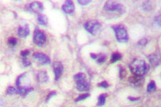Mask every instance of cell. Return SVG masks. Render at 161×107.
I'll return each mask as SVG.
<instances>
[{
	"label": "cell",
	"instance_id": "obj_1",
	"mask_svg": "<svg viewBox=\"0 0 161 107\" xmlns=\"http://www.w3.org/2000/svg\"><path fill=\"white\" fill-rule=\"evenodd\" d=\"M130 71L135 76H143L146 73L148 66L144 60L140 59H135L130 64Z\"/></svg>",
	"mask_w": 161,
	"mask_h": 107
},
{
	"label": "cell",
	"instance_id": "obj_2",
	"mask_svg": "<svg viewBox=\"0 0 161 107\" xmlns=\"http://www.w3.org/2000/svg\"><path fill=\"white\" fill-rule=\"evenodd\" d=\"M76 88L80 92L87 91L89 90V84L86 80V74L84 73L79 72L74 76Z\"/></svg>",
	"mask_w": 161,
	"mask_h": 107
},
{
	"label": "cell",
	"instance_id": "obj_3",
	"mask_svg": "<svg viewBox=\"0 0 161 107\" xmlns=\"http://www.w3.org/2000/svg\"><path fill=\"white\" fill-rule=\"evenodd\" d=\"M103 9L107 12L117 11L119 12H123L124 11V6L122 4L118 3L113 0L107 1L104 5Z\"/></svg>",
	"mask_w": 161,
	"mask_h": 107
},
{
	"label": "cell",
	"instance_id": "obj_4",
	"mask_svg": "<svg viewBox=\"0 0 161 107\" xmlns=\"http://www.w3.org/2000/svg\"><path fill=\"white\" fill-rule=\"evenodd\" d=\"M115 33V36L118 41L120 42H126L128 41V36L127 32L124 26L117 25L113 27Z\"/></svg>",
	"mask_w": 161,
	"mask_h": 107
},
{
	"label": "cell",
	"instance_id": "obj_5",
	"mask_svg": "<svg viewBox=\"0 0 161 107\" xmlns=\"http://www.w3.org/2000/svg\"><path fill=\"white\" fill-rule=\"evenodd\" d=\"M102 27V25L98 21L91 20L86 22L84 24V27L89 33L93 35H96Z\"/></svg>",
	"mask_w": 161,
	"mask_h": 107
},
{
	"label": "cell",
	"instance_id": "obj_6",
	"mask_svg": "<svg viewBox=\"0 0 161 107\" xmlns=\"http://www.w3.org/2000/svg\"><path fill=\"white\" fill-rule=\"evenodd\" d=\"M33 42L37 46H42L46 41V37L43 31L36 28L33 33Z\"/></svg>",
	"mask_w": 161,
	"mask_h": 107
},
{
	"label": "cell",
	"instance_id": "obj_7",
	"mask_svg": "<svg viewBox=\"0 0 161 107\" xmlns=\"http://www.w3.org/2000/svg\"><path fill=\"white\" fill-rule=\"evenodd\" d=\"M33 59H36L42 64H48L51 63V60L47 55L42 52H35L33 54Z\"/></svg>",
	"mask_w": 161,
	"mask_h": 107
},
{
	"label": "cell",
	"instance_id": "obj_8",
	"mask_svg": "<svg viewBox=\"0 0 161 107\" xmlns=\"http://www.w3.org/2000/svg\"><path fill=\"white\" fill-rule=\"evenodd\" d=\"M53 70L55 74V80H58L62 76L64 66L60 62H54L53 64Z\"/></svg>",
	"mask_w": 161,
	"mask_h": 107
},
{
	"label": "cell",
	"instance_id": "obj_9",
	"mask_svg": "<svg viewBox=\"0 0 161 107\" xmlns=\"http://www.w3.org/2000/svg\"><path fill=\"white\" fill-rule=\"evenodd\" d=\"M28 9L34 13H40L44 10V6L40 2L34 1L29 5Z\"/></svg>",
	"mask_w": 161,
	"mask_h": 107
},
{
	"label": "cell",
	"instance_id": "obj_10",
	"mask_svg": "<svg viewBox=\"0 0 161 107\" xmlns=\"http://www.w3.org/2000/svg\"><path fill=\"white\" fill-rule=\"evenodd\" d=\"M62 10L66 13L71 14L74 12L75 5L72 0H66L62 7Z\"/></svg>",
	"mask_w": 161,
	"mask_h": 107
},
{
	"label": "cell",
	"instance_id": "obj_11",
	"mask_svg": "<svg viewBox=\"0 0 161 107\" xmlns=\"http://www.w3.org/2000/svg\"><path fill=\"white\" fill-rule=\"evenodd\" d=\"M30 29L28 25H20L18 29V34L20 37H25L29 35Z\"/></svg>",
	"mask_w": 161,
	"mask_h": 107
},
{
	"label": "cell",
	"instance_id": "obj_12",
	"mask_svg": "<svg viewBox=\"0 0 161 107\" xmlns=\"http://www.w3.org/2000/svg\"><path fill=\"white\" fill-rule=\"evenodd\" d=\"M34 88L32 87H20L17 88V94H19L23 97H25L27 94L30 92H32Z\"/></svg>",
	"mask_w": 161,
	"mask_h": 107
},
{
	"label": "cell",
	"instance_id": "obj_13",
	"mask_svg": "<svg viewBox=\"0 0 161 107\" xmlns=\"http://www.w3.org/2000/svg\"><path fill=\"white\" fill-rule=\"evenodd\" d=\"M49 76L46 71H40L38 72L37 75L38 80L41 83H46L49 80Z\"/></svg>",
	"mask_w": 161,
	"mask_h": 107
},
{
	"label": "cell",
	"instance_id": "obj_14",
	"mask_svg": "<svg viewBox=\"0 0 161 107\" xmlns=\"http://www.w3.org/2000/svg\"><path fill=\"white\" fill-rule=\"evenodd\" d=\"M149 60L150 63L154 66H157L160 63V59L159 56L156 54H152L149 56Z\"/></svg>",
	"mask_w": 161,
	"mask_h": 107
},
{
	"label": "cell",
	"instance_id": "obj_15",
	"mask_svg": "<svg viewBox=\"0 0 161 107\" xmlns=\"http://www.w3.org/2000/svg\"><path fill=\"white\" fill-rule=\"evenodd\" d=\"M37 21L40 25L46 26L48 23V18L46 16L40 14L38 16Z\"/></svg>",
	"mask_w": 161,
	"mask_h": 107
},
{
	"label": "cell",
	"instance_id": "obj_16",
	"mask_svg": "<svg viewBox=\"0 0 161 107\" xmlns=\"http://www.w3.org/2000/svg\"><path fill=\"white\" fill-rule=\"evenodd\" d=\"M122 59V56L119 52H115L113 54L111 59V63H114Z\"/></svg>",
	"mask_w": 161,
	"mask_h": 107
},
{
	"label": "cell",
	"instance_id": "obj_17",
	"mask_svg": "<svg viewBox=\"0 0 161 107\" xmlns=\"http://www.w3.org/2000/svg\"><path fill=\"white\" fill-rule=\"evenodd\" d=\"M108 96V95L106 93L101 94L98 98V106H103L105 103L106 97Z\"/></svg>",
	"mask_w": 161,
	"mask_h": 107
},
{
	"label": "cell",
	"instance_id": "obj_18",
	"mask_svg": "<svg viewBox=\"0 0 161 107\" xmlns=\"http://www.w3.org/2000/svg\"><path fill=\"white\" fill-rule=\"evenodd\" d=\"M106 59V55H104L103 54L100 53L99 54H97V58H96L97 63L99 64L103 63L105 61Z\"/></svg>",
	"mask_w": 161,
	"mask_h": 107
},
{
	"label": "cell",
	"instance_id": "obj_19",
	"mask_svg": "<svg viewBox=\"0 0 161 107\" xmlns=\"http://www.w3.org/2000/svg\"><path fill=\"white\" fill-rule=\"evenodd\" d=\"M156 89V83L154 81H150V83H149L148 85V87H147V91L149 93H152V92H154L155 91Z\"/></svg>",
	"mask_w": 161,
	"mask_h": 107
},
{
	"label": "cell",
	"instance_id": "obj_20",
	"mask_svg": "<svg viewBox=\"0 0 161 107\" xmlns=\"http://www.w3.org/2000/svg\"><path fill=\"white\" fill-rule=\"evenodd\" d=\"M16 93H17V89L13 86H9L6 91V94L7 95H14V94H17Z\"/></svg>",
	"mask_w": 161,
	"mask_h": 107
},
{
	"label": "cell",
	"instance_id": "obj_21",
	"mask_svg": "<svg viewBox=\"0 0 161 107\" xmlns=\"http://www.w3.org/2000/svg\"><path fill=\"white\" fill-rule=\"evenodd\" d=\"M89 96H90V94H82V95H79V97H77V98L75 99V101L76 102H79V101H80L85 100L86 98H88Z\"/></svg>",
	"mask_w": 161,
	"mask_h": 107
},
{
	"label": "cell",
	"instance_id": "obj_22",
	"mask_svg": "<svg viewBox=\"0 0 161 107\" xmlns=\"http://www.w3.org/2000/svg\"><path fill=\"white\" fill-rule=\"evenodd\" d=\"M119 74H120V78L121 79H123L124 78H125V77L126 76V74H127L126 70L124 68L121 67L120 69Z\"/></svg>",
	"mask_w": 161,
	"mask_h": 107
},
{
	"label": "cell",
	"instance_id": "obj_23",
	"mask_svg": "<svg viewBox=\"0 0 161 107\" xmlns=\"http://www.w3.org/2000/svg\"><path fill=\"white\" fill-rule=\"evenodd\" d=\"M8 43L11 46H15L17 43V39H16L15 37H9V39H8Z\"/></svg>",
	"mask_w": 161,
	"mask_h": 107
},
{
	"label": "cell",
	"instance_id": "obj_24",
	"mask_svg": "<svg viewBox=\"0 0 161 107\" xmlns=\"http://www.w3.org/2000/svg\"><path fill=\"white\" fill-rule=\"evenodd\" d=\"M57 94V92H55L54 91H52V92H50L48 95L47 96L46 98V102H48L50 99H51L53 96H54Z\"/></svg>",
	"mask_w": 161,
	"mask_h": 107
},
{
	"label": "cell",
	"instance_id": "obj_25",
	"mask_svg": "<svg viewBox=\"0 0 161 107\" xmlns=\"http://www.w3.org/2000/svg\"><path fill=\"white\" fill-rule=\"evenodd\" d=\"M98 86L99 87H101L106 88L108 87L109 85H108V84L107 83V81H102L101 83L98 84Z\"/></svg>",
	"mask_w": 161,
	"mask_h": 107
},
{
	"label": "cell",
	"instance_id": "obj_26",
	"mask_svg": "<svg viewBox=\"0 0 161 107\" xmlns=\"http://www.w3.org/2000/svg\"><path fill=\"white\" fill-rule=\"evenodd\" d=\"M93 0H78V2L80 5H88L89 3H90Z\"/></svg>",
	"mask_w": 161,
	"mask_h": 107
},
{
	"label": "cell",
	"instance_id": "obj_27",
	"mask_svg": "<svg viewBox=\"0 0 161 107\" xmlns=\"http://www.w3.org/2000/svg\"><path fill=\"white\" fill-rule=\"evenodd\" d=\"M23 65L26 66V67H27V66H31V62L29 60L26 59V58H23Z\"/></svg>",
	"mask_w": 161,
	"mask_h": 107
},
{
	"label": "cell",
	"instance_id": "obj_28",
	"mask_svg": "<svg viewBox=\"0 0 161 107\" xmlns=\"http://www.w3.org/2000/svg\"><path fill=\"white\" fill-rule=\"evenodd\" d=\"M30 54V50L28 49H25V50H22L20 52V55L22 56L23 57H25Z\"/></svg>",
	"mask_w": 161,
	"mask_h": 107
},
{
	"label": "cell",
	"instance_id": "obj_29",
	"mask_svg": "<svg viewBox=\"0 0 161 107\" xmlns=\"http://www.w3.org/2000/svg\"><path fill=\"white\" fill-rule=\"evenodd\" d=\"M147 44V40L146 39H143L140 40L138 43L139 45L141 46H145Z\"/></svg>",
	"mask_w": 161,
	"mask_h": 107
},
{
	"label": "cell",
	"instance_id": "obj_30",
	"mask_svg": "<svg viewBox=\"0 0 161 107\" xmlns=\"http://www.w3.org/2000/svg\"><path fill=\"white\" fill-rule=\"evenodd\" d=\"M128 99L130 100L131 101H135L138 100L139 98H134V97H131V96H130L128 97Z\"/></svg>",
	"mask_w": 161,
	"mask_h": 107
},
{
	"label": "cell",
	"instance_id": "obj_31",
	"mask_svg": "<svg viewBox=\"0 0 161 107\" xmlns=\"http://www.w3.org/2000/svg\"><path fill=\"white\" fill-rule=\"evenodd\" d=\"M90 56L92 59H96L97 56V54H94V53H91Z\"/></svg>",
	"mask_w": 161,
	"mask_h": 107
},
{
	"label": "cell",
	"instance_id": "obj_32",
	"mask_svg": "<svg viewBox=\"0 0 161 107\" xmlns=\"http://www.w3.org/2000/svg\"><path fill=\"white\" fill-rule=\"evenodd\" d=\"M15 1H20V0H15Z\"/></svg>",
	"mask_w": 161,
	"mask_h": 107
}]
</instances>
